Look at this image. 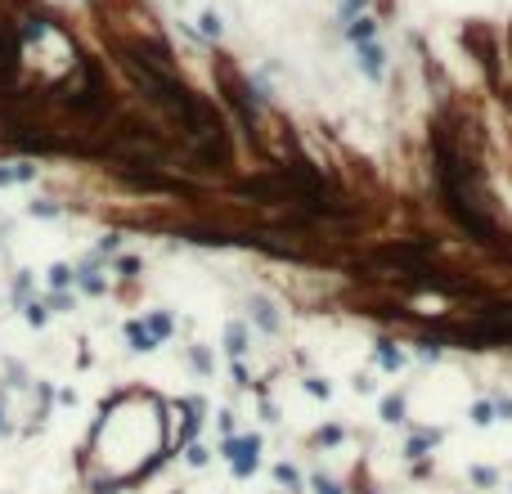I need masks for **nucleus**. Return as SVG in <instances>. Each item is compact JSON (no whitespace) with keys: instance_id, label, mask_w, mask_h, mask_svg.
I'll return each instance as SVG.
<instances>
[]
</instances>
